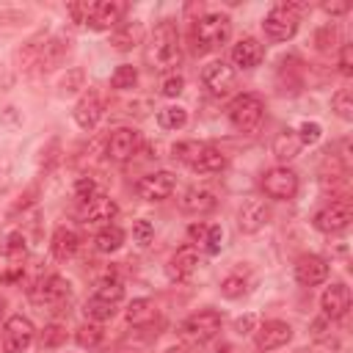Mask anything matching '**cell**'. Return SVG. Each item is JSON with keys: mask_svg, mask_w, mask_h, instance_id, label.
Segmentation results:
<instances>
[{"mask_svg": "<svg viewBox=\"0 0 353 353\" xmlns=\"http://www.w3.org/2000/svg\"><path fill=\"white\" fill-rule=\"evenodd\" d=\"M146 58L154 72L176 74V66L182 63V41H179V30H176L174 19H163L154 25V30L149 36Z\"/></svg>", "mask_w": 353, "mask_h": 353, "instance_id": "cell-1", "label": "cell"}, {"mask_svg": "<svg viewBox=\"0 0 353 353\" xmlns=\"http://www.w3.org/2000/svg\"><path fill=\"white\" fill-rule=\"evenodd\" d=\"M232 36V19L221 11L212 14H201L199 19H193L190 28V50L196 55H207L218 47H223Z\"/></svg>", "mask_w": 353, "mask_h": 353, "instance_id": "cell-2", "label": "cell"}, {"mask_svg": "<svg viewBox=\"0 0 353 353\" xmlns=\"http://www.w3.org/2000/svg\"><path fill=\"white\" fill-rule=\"evenodd\" d=\"M303 6H295V3H279L273 6L265 19H262V30L270 41H290L295 33H298V22H301V14Z\"/></svg>", "mask_w": 353, "mask_h": 353, "instance_id": "cell-3", "label": "cell"}, {"mask_svg": "<svg viewBox=\"0 0 353 353\" xmlns=\"http://www.w3.org/2000/svg\"><path fill=\"white\" fill-rule=\"evenodd\" d=\"M262 116H265V102L256 94H237L226 108L229 124L240 132H254L262 124Z\"/></svg>", "mask_w": 353, "mask_h": 353, "instance_id": "cell-4", "label": "cell"}, {"mask_svg": "<svg viewBox=\"0 0 353 353\" xmlns=\"http://www.w3.org/2000/svg\"><path fill=\"white\" fill-rule=\"evenodd\" d=\"M221 325H223L221 312H215V309H201V312L188 314V317L179 323V334H182L185 339L201 345V342L215 339V336L221 334Z\"/></svg>", "mask_w": 353, "mask_h": 353, "instance_id": "cell-5", "label": "cell"}, {"mask_svg": "<svg viewBox=\"0 0 353 353\" xmlns=\"http://www.w3.org/2000/svg\"><path fill=\"white\" fill-rule=\"evenodd\" d=\"M262 190L276 201H287L298 193V174L290 165H273L262 176Z\"/></svg>", "mask_w": 353, "mask_h": 353, "instance_id": "cell-6", "label": "cell"}, {"mask_svg": "<svg viewBox=\"0 0 353 353\" xmlns=\"http://www.w3.org/2000/svg\"><path fill=\"white\" fill-rule=\"evenodd\" d=\"M350 221H353V207H350L347 199L345 201H331L328 207L317 210L314 218H312L314 229L323 232V234H339L350 226Z\"/></svg>", "mask_w": 353, "mask_h": 353, "instance_id": "cell-7", "label": "cell"}, {"mask_svg": "<svg viewBox=\"0 0 353 353\" xmlns=\"http://www.w3.org/2000/svg\"><path fill=\"white\" fill-rule=\"evenodd\" d=\"M36 336V328L28 317L22 314H11L6 323H3V353H22L30 347Z\"/></svg>", "mask_w": 353, "mask_h": 353, "instance_id": "cell-8", "label": "cell"}, {"mask_svg": "<svg viewBox=\"0 0 353 353\" xmlns=\"http://www.w3.org/2000/svg\"><path fill=\"white\" fill-rule=\"evenodd\" d=\"M201 83L212 97H226L234 88V69L223 58H215L201 69Z\"/></svg>", "mask_w": 353, "mask_h": 353, "instance_id": "cell-9", "label": "cell"}, {"mask_svg": "<svg viewBox=\"0 0 353 353\" xmlns=\"http://www.w3.org/2000/svg\"><path fill=\"white\" fill-rule=\"evenodd\" d=\"M141 146V132L132 130V127H119L108 135V143H105V154L113 160V163H127Z\"/></svg>", "mask_w": 353, "mask_h": 353, "instance_id": "cell-10", "label": "cell"}, {"mask_svg": "<svg viewBox=\"0 0 353 353\" xmlns=\"http://www.w3.org/2000/svg\"><path fill=\"white\" fill-rule=\"evenodd\" d=\"M290 339H292V325H290L287 320H268V323H262V325L254 331V345H256V350H262V353L279 350V347H284Z\"/></svg>", "mask_w": 353, "mask_h": 353, "instance_id": "cell-11", "label": "cell"}, {"mask_svg": "<svg viewBox=\"0 0 353 353\" xmlns=\"http://www.w3.org/2000/svg\"><path fill=\"white\" fill-rule=\"evenodd\" d=\"M174 188H176V176H174L171 171L146 174V176H141L138 185H135V190H138V196H141L143 201H163V199H168V196L174 193Z\"/></svg>", "mask_w": 353, "mask_h": 353, "instance_id": "cell-12", "label": "cell"}, {"mask_svg": "<svg viewBox=\"0 0 353 353\" xmlns=\"http://www.w3.org/2000/svg\"><path fill=\"white\" fill-rule=\"evenodd\" d=\"M292 273H295V281L298 284L317 287V284H323L328 279V262L323 256H317V254H303V256L295 259Z\"/></svg>", "mask_w": 353, "mask_h": 353, "instance_id": "cell-13", "label": "cell"}, {"mask_svg": "<svg viewBox=\"0 0 353 353\" xmlns=\"http://www.w3.org/2000/svg\"><path fill=\"white\" fill-rule=\"evenodd\" d=\"M320 309H323V317L328 320H342L350 309V290L345 281H334L331 287L323 290L320 295Z\"/></svg>", "mask_w": 353, "mask_h": 353, "instance_id": "cell-14", "label": "cell"}, {"mask_svg": "<svg viewBox=\"0 0 353 353\" xmlns=\"http://www.w3.org/2000/svg\"><path fill=\"white\" fill-rule=\"evenodd\" d=\"M268 221H270V210L265 207L262 199H245L237 210V229L243 234H256Z\"/></svg>", "mask_w": 353, "mask_h": 353, "instance_id": "cell-15", "label": "cell"}, {"mask_svg": "<svg viewBox=\"0 0 353 353\" xmlns=\"http://www.w3.org/2000/svg\"><path fill=\"white\" fill-rule=\"evenodd\" d=\"M102 113H105L102 97L91 88L88 94H83V97L77 99V105H74V110H72V119H74V124H77L80 130H94V127L99 124Z\"/></svg>", "mask_w": 353, "mask_h": 353, "instance_id": "cell-16", "label": "cell"}, {"mask_svg": "<svg viewBox=\"0 0 353 353\" xmlns=\"http://www.w3.org/2000/svg\"><path fill=\"white\" fill-rule=\"evenodd\" d=\"M199 270V251L196 245H182L174 251V256L165 265V273L171 281H185Z\"/></svg>", "mask_w": 353, "mask_h": 353, "instance_id": "cell-17", "label": "cell"}, {"mask_svg": "<svg viewBox=\"0 0 353 353\" xmlns=\"http://www.w3.org/2000/svg\"><path fill=\"white\" fill-rule=\"evenodd\" d=\"M69 295H72V284H69L63 276H58V273L47 276L44 281H39V284L30 290V298H33L36 303H61V301H66Z\"/></svg>", "mask_w": 353, "mask_h": 353, "instance_id": "cell-18", "label": "cell"}, {"mask_svg": "<svg viewBox=\"0 0 353 353\" xmlns=\"http://www.w3.org/2000/svg\"><path fill=\"white\" fill-rule=\"evenodd\" d=\"M72 50V39L66 33H52L47 36V44L41 50V58H39V72H52L55 66H61L66 61Z\"/></svg>", "mask_w": 353, "mask_h": 353, "instance_id": "cell-19", "label": "cell"}, {"mask_svg": "<svg viewBox=\"0 0 353 353\" xmlns=\"http://www.w3.org/2000/svg\"><path fill=\"white\" fill-rule=\"evenodd\" d=\"M262 58H265V47H262V41L254 39V36H243V39L232 47V63H234L237 69H254V66L262 63Z\"/></svg>", "mask_w": 353, "mask_h": 353, "instance_id": "cell-20", "label": "cell"}, {"mask_svg": "<svg viewBox=\"0 0 353 353\" xmlns=\"http://www.w3.org/2000/svg\"><path fill=\"white\" fill-rule=\"evenodd\" d=\"M215 204H218V199L210 188H188L179 199V210L188 215H207L215 210Z\"/></svg>", "mask_w": 353, "mask_h": 353, "instance_id": "cell-21", "label": "cell"}, {"mask_svg": "<svg viewBox=\"0 0 353 353\" xmlns=\"http://www.w3.org/2000/svg\"><path fill=\"white\" fill-rule=\"evenodd\" d=\"M143 41V25L138 19H127V22H119L113 30H110V47L119 50V52H130L132 47H138Z\"/></svg>", "mask_w": 353, "mask_h": 353, "instance_id": "cell-22", "label": "cell"}, {"mask_svg": "<svg viewBox=\"0 0 353 353\" xmlns=\"http://www.w3.org/2000/svg\"><path fill=\"white\" fill-rule=\"evenodd\" d=\"M124 11H127V6H124V3H119V0L97 3V8H94V17H91L88 28H91V30H113V28L121 22Z\"/></svg>", "mask_w": 353, "mask_h": 353, "instance_id": "cell-23", "label": "cell"}, {"mask_svg": "<svg viewBox=\"0 0 353 353\" xmlns=\"http://www.w3.org/2000/svg\"><path fill=\"white\" fill-rule=\"evenodd\" d=\"M44 44H47V30H39V33H33L28 41H22V47H17V52H14L17 69L30 72L33 66H39V58H41Z\"/></svg>", "mask_w": 353, "mask_h": 353, "instance_id": "cell-24", "label": "cell"}, {"mask_svg": "<svg viewBox=\"0 0 353 353\" xmlns=\"http://www.w3.org/2000/svg\"><path fill=\"white\" fill-rule=\"evenodd\" d=\"M116 212H119V204L110 196H97L94 201L85 204L83 221L85 223H105V226H110V221L116 218Z\"/></svg>", "mask_w": 353, "mask_h": 353, "instance_id": "cell-25", "label": "cell"}, {"mask_svg": "<svg viewBox=\"0 0 353 353\" xmlns=\"http://www.w3.org/2000/svg\"><path fill=\"white\" fill-rule=\"evenodd\" d=\"M77 245H80L77 232H72V229H66V226H58V229L52 232V237H50V251H52V256L61 259V262L69 259V256H74Z\"/></svg>", "mask_w": 353, "mask_h": 353, "instance_id": "cell-26", "label": "cell"}, {"mask_svg": "<svg viewBox=\"0 0 353 353\" xmlns=\"http://www.w3.org/2000/svg\"><path fill=\"white\" fill-rule=\"evenodd\" d=\"M298 152H301V138H298V132L290 130V127L279 130L276 138H273V154H276V160L290 163L292 157H298Z\"/></svg>", "mask_w": 353, "mask_h": 353, "instance_id": "cell-27", "label": "cell"}, {"mask_svg": "<svg viewBox=\"0 0 353 353\" xmlns=\"http://www.w3.org/2000/svg\"><path fill=\"white\" fill-rule=\"evenodd\" d=\"M154 314H157V306H154V301H149V298H135V301H130V306L124 309V317H127L130 325H149V323L154 320Z\"/></svg>", "mask_w": 353, "mask_h": 353, "instance_id": "cell-28", "label": "cell"}, {"mask_svg": "<svg viewBox=\"0 0 353 353\" xmlns=\"http://www.w3.org/2000/svg\"><path fill=\"white\" fill-rule=\"evenodd\" d=\"M223 168H226V154L215 146H204V152L199 154V160L193 165V171H199V174H221Z\"/></svg>", "mask_w": 353, "mask_h": 353, "instance_id": "cell-29", "label": "cell"}, {"mask_svg": "<svg viewBox=\"0 0 353 353\" xmlns=\"http://www.w3.org/2000/svg\"><path fill=\"white\" fill-rule=\"evenodd\" d=\"M121 243H124V232L119 226H102L94 237V248L99 254H113L121 248Z\"/></svg>", "mask_w": 353, "mask_h": 353, "instance_id": "cell-30", "label": "cell"}, {"mask_svg": "<svg viewBox=\"0 0 353 353\" xmlns=\"http://www.w3.org/2000/svg\"><path fill=\"white\" fill-rule=\"evenodd\" d=\"M157 124L163 130H182L188 124V110L182 105H165L157 110Z\"/></svg>", "mask_w": 353, "mask_h": 353, "instance_id": "cell-31", "label": "cell"}, {"mask_svg": "<svg viewBox=\"0 0 353 353\" xmlns=\"http://www.w3.org/2000/svg\"><path fill=\"white\" fill-rule=\"evenodd\" d=\"M204 146H207V143H199V141H179V143H174V149H171L174 154H171V157H174L176 163H185V165L193 168L196 160H199V154L204 152Z\"/></svg>", "mask_w": 353, "mask_h": 353, "instance_id": "cell-32", "label": "cell"}, {"mask_svg": "<svg viewBox=\"0 0 353 353\" xmlns=\"http://www.w3.org/2000/svg\"><path fill=\"white\" fill-rule=\"evenodd\" d=\"M135 83H138V69L132 63H119L110 74V85L116 91H130V88H135Z\"/></svg>", "mask_w": 353, "mask_h": 353, "instance_id": "cell-33", "label": "cell"}, {"mask_svg": "<svg viewBox=\"0 0 353 353\" xmlns=\"http://www.w3.org/2000/svg\"><path fill=\"white\" fill-rule=\"evenodd\" d=\"M83 312H85V317H88L91 323H105V320H110V317L116 314V303H108V301H99V298L91 295V298L85 301Z\"/></svg>", "mask_w": 353, "mask_h": 353, "instance_id": "cell-34", "label": "cell"}, {"mask_svg": "<svg viewBox=\"0 0 353 353\" xmlns=\"http://www.w3.org/2000/svg\"><path fill=\"white\" fill-rule=\"evenodd\" d=\"M80 88H85V72H83L80 66L66 69V74L58 80V91H61L63 97H72V94H77Z\"/></svg>", "mask_w": 353, "mask_h": 353, "instance_id": "cell-35", "label": "cell"}, {"mask_svg": "<svg viewBox=\"0 0 353 353\" xmlns=\"http://www.w3.org/2000/svg\"><path fill=\"white\" fill-rule=\"evenodd\" d=\"M331 110H334L342 121H350V119H353V94H350V88H339V91L331 97Z\"/></svg>", "mask_w": 353, "mask_h": 353, "instance_id": "cell-36", "label": "cell"}, {"mask_svg": "<svg viewBox=\"0 0 353 353\" xmlns=\"http://www.w3.org/2000/svg\"><path fill=\"white\" fill-rule=\"evenodd\" d=\"M102 336H105V331H102L99 323H85L74 331V339H77L80 347H97L102 342Z\"/></svg>", "mask_w": 353, "mask_h": 353, "instance_id": "cell-37", "label": "cell"}, {"mask_svg": "<svg viewBox=\"0 0 353 353\" xmlns=\"http://www.w3.org/2000/svg\"><path fill=\"white\" fill-rule=\"evenodd\" d=\"M58 163H61V141H58V138H50V141L41 146L39 168H41V171H52Z\"/></svg>", "mask_w": 353, "mask_h": 353, "instance_id": "cell-38", "label": "cell"}, {"mask_svg": "<svg viewBox=\"0 0 353 353\" xmlns=\"http://www.w3.org/2000/svg\"><path fill=\"white\" fill-rule=\"evenodd\" d=\"M3 256L11 259V262L25 256V234L22 232H8L3 237Z\"/></svg>", "mask_w": 353, "mask_h": 353, "instance_id": "cell-39", "label": "cell"}, {"mask_svg": "<svg viewBox=\"0 0 353 353\" xmlns=\"http://www.w3.org/2000/svg\"><path fill=\"white\" fill-rule=\"evenodd\" d=\"M94 298L108 301V303H119V301L124 298V287H121V281H116V279H105V281L97 284Z\"/></svg>", "mask_w": 353, "mask_h": 353, "instance_id": "cell-40", "label": "cell"}, {"mask_svg": "<svg viewBox=\"0 0 353 353\" xmlns=\"http://www.w3.org/2000/svg\"><path fill=\"white\" fill-rule=\"evenodd\" d=\"M336 44H339V30H336V25H334V22L323 25V28L314 33V47H317L320 52H331Z\"/></svg>", "mask_w": 353, "mask_h": 353, "instance_id": "cell-41", "label": "cell"}, {"mask_svg": "<svg viewBox=\"0 0 353 353\" xmlns=\"http://www.w3.org/2000/svg\"><path fill=\"white\" fill-rule=\"evenodd\" d=\"M94 8H97L94 0H80V3H69L66 6V11H69V17H72L74 25H88L91 17H94Z\"/></svg>", "mask_w": 353, "mask_h": 353, "instance_id": "cell-42", "label": "cell"}, {"mask_svg": "<svg viewBox=\"0 0 353 353\" xmlns=\"http://www.w3.org/2000/svg\"><path fill=\"white\" fill-rule=\"evenodd\" d=\"M97 196H102L99 188H97V182H94L91 176H77V182H74V199H80L83 204H88V201H94Z\"/></svg>", "mask_w": 353, "mask_h": 353, "instance_id": "cell-43", "label": "cell"}, {"mask_svg": "<svg viewBox=\"0 0 353 353\" xmlns=\"http://www.w3.org/2000/svg\"><path fill=\"white\" fill-rule=\"evenodd\" d=\"M221 295H223V298H229V301H234V298L245 295V279H243V276H237V273L226 276V279L221 281Z\"/></svg>", "mask_w": 353, "mask_h": 353, "instance_id": "cell-44", "label": "cell"}, {"mask_svg": "<svg viewBox=\"0 0 353 353\" xmlns=\"http://www.w3.org/2000/svg\"><path fill=\"white\" fill-rule=\"evenodd\" d=\"M63 339H66V328H63L61 323H50V325H44V331H41V336H39L41 347H58Z\"/></svg>", "mask_w": 353, "mask_h": 353, "instance_id": "cell-45", "label": "cell"}, {"mask_svg": "<svg viewBox=\"0 0 353 353\" xmlns=\"http://www.w3.org/2000/svg\"><path fill=\"white\" fill-rule=\"evenodd\" d=\"M182 91H185V77H182V74H165V77H163V85H160V94H163V97L176 99Z\"/></svg>", "mask_w": 353, "mask_h": 353, "instance_id": "cell-46", "label": "cell"}, {"mask_svg": "<svg viewBox=\"0 0 353 353\" xmlns=\"http://www.w3.org/2000/svg\"><path fill=\"white\" fill-rule=\"evenodd\" d=\"M298 138H301V146H314L323 138V127L317 121H303L298 130Z\"/></svg>", "mask_w": 353, "mask_h": 353, "instance_id": "cell-47", "label": "cell"}, {"mask_svg": "<svg viewBox=\"0 0 353 353\" xmlns=\"http://www.w3.org/2000/svg\"><path fill=\"white\" fill-rule=\"evenodd\" d=\"M25 22H28V11H17V8L0 11V30H14V28H19Z\"/></svg>", "mask_w": 353, "mask_h": 353, "instance_id": "cell-48", "label": "cell"}, {"mask_svg": "<svg viewBox=\"0 0 353 353\" xmlns=\"http://www.w3.org/2000/svg\"><path fill=\"white\" fill-rule=\"evenodd\" d=\"M132 237H135V243H141V245H149L152 243V237H154V226L149 223V221H132Z\"/></svg>", "mask_w": 353, "mask_h": 353, "instance_id": "cell-49", "label": "cell"}, {"mask_svg": "<svg viewBox=\"0 0 353 353\" xmlns=\"http://www.w3.org/2000/svg\"><path fill=\"white\" fill-rule=\"evenodd\" d=\"M36 196H39V188H36V185H30V188H28V190H25V193L19 196V201H17V204H14L11 210H8V218H14V215L25 212V210H28V207H30V204L36 201Z\"/></svg>", "mask_w": 353, "mask_h": 353, "instance_id": "cell-50", "label": "cell"}, {"mask_svg": "<svg viewBox=\"0 0 353 353\" xmlns=\"http://www.w3.org/2000/svg\"><path fill=\"white\" fill-rule=\"evenodd\" d=\"M339 72H342L345 77L353 74V47H350V44H345V47L339 50Z\"/></svg>", "mask_w": 353, "mask_h": 353, "instance_id": "cell-51", "label": "cell"}, {"mask_svg": "<svg viewBox=\"0 0 353 353\" xmlns=\"http://www.w3.org/2000/svg\"><path fill=\"white\" fill-rule=\"evenodd\" d=\"M221 240H223V232H221V226H210V234H207L204 251H207V254H218V251H221Z\"/></svg>", "mask_w": 353, "mask_h": 353, "instance_id": "cell-52", "label": "cell"}, {"mask_svg": "<svg viewBox=\"0 0 353 353\" xmlns=\"http://www.w3.org/2000/svg\"><path fill=\"white\" fill-rule=\"evenodd\" d=\"M207 234H210V226H207V223H190V226H188V237H190L193 243H199V245L207 243Z\"/></svg>", "mask_w": 353, "mask_h": 353, "instance_id": "cell-53", "label": "cell"}, {"mask_svg": "<svg viewBox=\"0 0 353 353\" xmlns=\"http://www.w3.org/2000/svg\"><path fill=\"white\" fill-rule=\"evenodd\" d=\"M234 331H237L240 336L256 331V314H243V317H237V320H234Z\"/></svg>", "mask_w": 353, "mask_h": 353, "instance_id": "cell-54", "label": "cell"}, {"mask_svg": "<svg viewBox=\"0 0 353 353\" xmlns=\"http://www.w3.org/2000/svg\"><path fill=\"white\" fill-rule=\"evenodd\" d=\"M196 353H229V347H226L223 342L210 339V342H201V345L196 347Z\"/></svg>", "mask_w": 353, "mask_h": 353, "instance_id": "cell-55", "label": "cell"}, {"mask_svg": "<svg viewBox=\"0 0 353 353\" xmlns=\"http://www.w3.org/2000/svg\"><path fill=\"white\" fill-rule=\"evenodd\" d=\"M328 323H331L328 317L314 320V323H312V336H314V339H325V328H328Z\"/></svg>", "mask_w": 353, "mask_h": 353, "instance_id": "cell-56", "label": "cell"}, {"mask_svg": "<svg viewBox=\"0 0 353 353\" xmlns=\"http://www.w3.org/2000/svg\"><path fill=\"white\" fill-rule=\"evenodd\" d=\"M323 11L325 14H345V11H350V3H323Z\"/></svg>", "mask_w": 353, "mask_h": 353, "instance_id": "cell-57", "label": "cell"}, {"mask_svg": "<svg viewBox=\"0 0 353 353\" xmlns=\"http://www.w3.org/2000/svg\"><path fill=\"white\" fill-rule=\"evenodd\" d=\"M3 306H6V301H3V298H0V317H3Z\"/></svg>", "mask_w": 353, "mask_h": 353, "instance_id": "cell-58", "label": "cell"}]
</instances>
